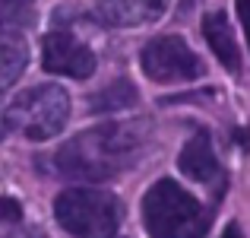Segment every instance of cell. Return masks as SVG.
<instances>
[{
  "label": "cell",
  "mask_w": 250,
  "mask_h": 238,
  "mask_svg": "<svg viewBox=\"0 0 250 238\" xmlns=\"http://www.w3.org/2000/svg\"><path fill=\"white\" fill-rule=\"evenodd\" d=\"M152 137V124L146 121H111L83 130L67 140L54 156V165L67 178H85V181H108L130 171L143 159Z\"/></svg>",
  "instance_id": "1"
},
{
  "label": "cell",
  "mask_w": 250,
  "mask_h": 238,
  "mask_svg": "<svg viewBox=\"0 0 250 238\" xmlns=\"http://www.w3.org/2000/svg\"><path fill=\"white\" fill-rule=\"evenodd\" d=\"M143 222L152 238H203L212 213L174 178H162L143 197Z\"/></svg>",
  "instance_id": "2"
},
{
  "label": "cell",
  "mask_w": 250,
  "mask_h": 238,
  "mask_svg": "<svg viewBox=\"0 0 250 238\" xmlns=\"http://www.w3.org/2000/svg\"><path fill=\"white\" fill-rule=\"evenodd\" d=\"M54 216L73 238H114L121 203L102 188H67L54 200Z\"/></svg>",
  "instance_id": "3"
},
{
  "label": "cell",
  "mask_w": 250,
  "mask_h": 238,
  "mask_svg": "<svg viewBox=\"0 0 250 238\" xmlns=\"http://www.w3.org/2000/svg\"><path fill=\"white\" fill-rule=\"evenodd\" d=\"M70 95L54 83L25 89L6 111V124L29 140H51L67 127Z\"/></svg>",
  "instance_id": "4"
},
{
  "label": "cell",
  "mask_w": 250,
  "mask_h": 238,
  "mask_svg": "<svg viewBox=\"0 0 250 238\" xmlns=\"http://www.w3.org/2000/svg\"><path fill=\"white\" fill-rule=\"evenodd\" d=\"M140 67L152 83H190L203 76V61L181 35H159L143 48Z\"/></svg>",
  "instance_id": "5"
},
{
  "label": "cell",
  "mask_w": 250,
  "mask_h": 238,
  "mask_svg": "<svg viewBox=\"0 0 250 238\" xmlns=\"http://www.w3.org/2000/svg\"><path fill=\"white\" fill-rule=\"evenodd\" d=\"M42 64L48 73L89 79L95 73V54L85 42H80L70 32H51L42 38Z\"/></svg>",
  "instance_id": "6"
},
{
  "label": "cell",
  "mask_w": 250,
  "mask_h": 238,
  "mask_svg": "<svg viewBox=\"0 0 250 238\" xmlns=\"http://www.w3.org/2000/svg\"><path fill=\"white\" fill-rule=\"evenodd\" d=\"M177 168H181V175H187L190 181L209 184V188H215V190H222V184H225L222 165H219V159L212 153V140H209L206 130L193 134L187 143H184L181 156H177Z\"/></svg>",
  "instance_id": "7"
},
{
  "label": "cell",
  "mask_w": 250,
  "mask_h": 238,
  "mask_svg": "<svg viewBox=\"0 0 250 238\" xmlns=\"http://www.w3.org/2000/svg\"><path fill=\"white\" fill-rule=\"evenodd\" d=\"M171 0H95V16L111 29H133L159 19Z\"/></svg>",
  "instance_id": "8"
},
{
  "label": "cell",
  "mask_w": 250,
  "mask_h": 238,
  "mask_svg": "<svg viewBox=\"0 0 250 238\" xmlns=\"http://www.w3.org/2000/svg\"><path fill=\"white\" fill-rule=\"evenodd\" d=\"M203 35H206L209 48L215 51V57L225 64V70L238 73L241 70V51H238V42H234V32H231V25H228L225 13H209V16L203 19Z\"/></svg>",
  "instance_id": "9"
},
{
  "label": "cell",
  "mask_w": 250,
  "mask_h": 238,
  "mask_svg": "<svg viewBox=\"0 0 250 238\" xmlns=\"http://www.w3.org/2000/svg\"><path fill=\"white\" fill-rule=\"evenodd\" d=\"M38 19L35 0H0V35L19 38Z\"/></svg>",
  "instance_id": "10"
},
{
  "label": "cell",
  "mask_w": 250,
  "mask_h": 238,
  "mask_svg": "<svg viewBox=\"0 0 250 238\" xmlns=\"http://www.w3.org/2000/svg\"><path fill=\"white\" fill-rule=\"evenodd\" d=\"M29 54H25V45L13 35H0V92L10 89L19 76H22Z\"/></svg>",
  "instance_id": "11"
},
{
  "label": "cell",
  "mask_w": 250,
  "mask_h": 238,
  "mask_svg": "<svg viewBox=\"0 0 250 238\" xmlns=\"http://www.w3.org/2000/svg\"><path fill=\"white\" fill-rule=\"evenodd\" d=\"M136 102V86L130 79H114L111 86H104L102 92L92 95V105L89 108L95 115H104V111H117V108H127V105Z\"/></svg>",
  "instance_id": "12"
},
{
  "label": "cell",
  "mask_w": 250,
  "mask_h": 238,
  "mask_svg": "<svg viewBox=\"0 0 250 238\" xmlns=\"http://www.w3.org/2000/svg\"><path fill=\"white\" fill-rule=\"evenodd\" d=\"M22 219V203L13 197H0V222H19Z\"/></svg>",
  "instance_id": "13"
},
{
  "label": "cell",
  "mask_w": 250,
  "mask_h": 238,
  "mask_svg": "<svg viewBox=\"0 0 250 238\" xmlns=\"http://www.w3.org/2000/svg\"><path fill=\"white\" fill-rule=\"evenodd\" d=\"M238 19L244 25V35H247V45H250V0H238Z\"/></svg>",
  "instance_id": "14"
},
{
  "label": "cell",
  "mask_w": 250,
  "mask_h": 238,
  "mask_svg": "<svg viewBox=\"0 0 250 238\" xmlns=\"http://www.w3.org/2000/svg\"><path fill=\"white\" fill-rule=\"evenodd\" d=\"M6 238H44L38 229H16V232H10Z\"/></svg>",
  "instance_id": "15"
},
{
  "label": "cell",
  "mask_w": 250,
  "mask_h": 238,
  "mask_svg": "<svg viewBox=\"0 0 250 238\" xmlns=\"http://www.w3.org/2000/svg\"><path fill=\"white\" fill-rule=\"evenodd\" d=\"M222 238H244V232H241V226H238V222H231V226L225 229V235H222Z\"/></svg>",
  "instance_id": "16"
},
{
  "label": "cell",
  "mask_w": 250,
  "mask_h": 238,
  "mask_svg": "<svg viewBox=\"0 0 250 238\" xmlns=\"http://www.w3.org/2000/svg\"><path fill=\"white\" fill-rule=\"evenodd\" d=\"M0 140H3V118H0Z\"/></svg>",
  "instance_id": "17"
}]
</instances>
